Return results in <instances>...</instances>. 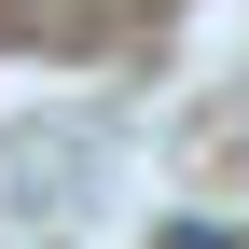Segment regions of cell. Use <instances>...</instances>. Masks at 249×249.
<instances>
[{
	"label": "cell",
	"instance_id": "obj_1",
	"mask_svg": "<svg viewBox=\"0 0 249 249\" xmlns=\"http://www.w3.org/2000/svg\"><path fill=\"white\" fill-rule=\"evenodd\" d=\"M152 249H249V235H222V222H166Z\"/></svg>",
	"mask_w": 249,
	"mask_h": 249
}]
</instances>
